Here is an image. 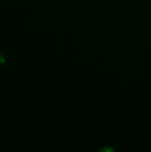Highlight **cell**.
I'll list each match as a JSON object with an SVG mask.
<instances>
[]
</instances>
